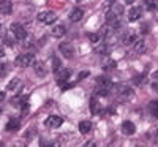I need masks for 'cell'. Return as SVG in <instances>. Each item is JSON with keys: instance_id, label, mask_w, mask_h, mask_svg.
Wrapping results in <instances>:
<instances>
[{"instance_id": "cell-10", "label": "cell", "mask_w": 158, "mask_h": 147, "mask_svg": "<svg viewBox=\"0 0 158 147\" xmlns=\"http://www.w3.org/2000/svg\"><path fill=\"white\" fill-rule=\"evenodd\" d=\"M33 68H35V74L36 76H40V78H44L46 76V66H44V63L43 62H35L33 63Z\"/></svg>"}, {"instance_id": "cell-34", "label": "cell", "mask_w": 158, "mask_h": 147, "mask_svg": "<svg viewBox=\"0 0 158 147\" xmlns=\"http://www.w3.org/2000/svg\"><path fill=\"white\" fill-rule=\"evenodd\" d=\"M115 2H117V0H108V3H111V5H112V3H115Z\"/></svg>"}, {"instance_id": "cell-27", "label": "cell", "mask_w": 158, "mask_h": 147, "mask_svg": "<svg viewBox=\"0 0 158 147\" xmlns=\"http://www.w3.org/2000/svg\"><path fill=\"white\" fill-rule=\"evenodd\" d=\"M144 81H146V76H144V74L133 78V84H135V86H141V84H144Z\"/></svg>"}, {"instance_id": "cell-13", "label": "cell", "mask_w": 158, "mask_h": 147, "mask_svg": "<svg viewBox=\"0 0 158 147\" xmlns=\"http://www.w3.org/2000/svg\"><path fill=\"white\" fill-rule=\"evenodd\" d=\"M131 46H133V49L138 52V54H142V52L146 51V41H144V40H141V38H139V40H135Z\"/></svg>"}, {"instance_id": "cell-6", "label": "cell", "mask_w": 158, "mask_h": 147, "mask_svg": "<svg viewBox=\"0 0 158 147\" xmlns=\"http://www.w3.org/2000/svg\"><path fill=\"white\" fill-rule=\"evenodd\" d=\"M97 82H98V89L100 90H104V92H109L114 87L112 81H111V79H106V78H98Z\"/></svg>"}, {"instance_id": "cell-12", "label": "cell", "mask_w": 158, "mask_h": 147, "mask_svg": "<svg viewBox=\"0 0 158 147\" xmlns=\"http://www.w3.org/2000/svg\"><path fill=\"white\" fill-rule=\"evenodd\" d=\"M0 11L3 15H10L13 11V5H11V0H0Z\"/></svg>"}, {"instance_id": "cell-35", "label": "cell", "mask_w": 158, "mask_h": 147, "mask_svg": "<svg viewBox=\"0 0 158 147\" xmlns=\"http://www.w3.org/2000/svg\"><path fill=\"white\" fill-rule=\"evenodd\" d=\"M125 2H127V3H133V2H135V0H125Z\"/></svg>"}, {"instance_id": "cell-29", "label": "cell", "mask_w": 158, "mask_h": 147, "mask_svg": "<svg viewBox=\"0 0 158 147\" xmlns=\"http://www.w3.org/2000/svg\"><path fill=\"white\" fill-rule=\"evenodd\" d=\"M5 74H6V65L0 63V76H5Z\"/></svg>"}, {"instance_id": "cell-18", "label": "cell", "mask_w": 158, "mask_h": 147, "mask_svg": "<svg viewBox=\"0 0 158 147\" xmlns=\"http://www.w3.org/2000/svg\"><path fill=\"white\" fill-rule=\"evenodd\" d=\"M65 35V27L63 25H56L54 29H52V36L54 38H62Z\"/></svg>"}, {"instance_id": "cell-32", "label": "cell", "mask_w": 158, "mask_h": 147, "mask_svg": "<svg viewBox=\"0 0 158 147\" xmlns=\"http://www.w3.org/2000/svg\"><path fill=\"white\" fill-rule=\"evenodd\" d=\"M3 100H5V93L0 92V101H3Z\"/></svg>"}, {"instance_id": "cell-4", "label": "cell", "mask_w": 158, "mask_h": 147, "mask_svg": "<svg viewBox=\"0 0 158 147\" xmlns=\"http://www.w3.org/2000/svg\"><path fill=\"white\" fill-rule=\"evenodd\" d=\"M44 124H46L48 128H59V127H62V124H63V119H62L60 116H49V117L44 120Z\"/></svg>"}, {"instance_id": "cell-31", "label": "cell", "mask_w": 158, "mask_h": 147, "mask_svg": "<svg viewBox=\"0 0 158 147\" xmlns=\"http://www.w3.org/2000/svg\"><path fill=\"white\" fill-rule=\"evenodd\" d=\"M2 57H5V51H3V48H0V59Z\"/></svg>"}, {"instance_id": "cell-17", "label": "cell", "mask_w": 158, "mask_h": 147, "mask_svg": "<svg viewBox=\"0 0 158 147\" xmlns=\"http://www.w3.org/2000/svg\"><path fill=\"white\" fill-rule=\"evenodd\" d=\"M135 40H136V36H135L133 32H127V33L123 35V38H122V43H123L125 46H130V44H133Z\"/></svg>"}, {"instance_id": "cell-1", "label": "cell", "mask_w": 158, "mask_h": 147, "mask_svg": "<svg viewBox=\"0 0 158 147\" xmlns=\"http://www.w3.org/2000/svg\"><path fill=\"white\" fill-rule=\"evenodd\" d=\"M35 63V57L33 54H21L19 57H16V65L21 68H29Z\"/></svg>"}, {"instance_id": "cell-22", "label": "cell", "mask_w": 158, "mask_h": 147, "mask_svg": "<svg viewBox=\"0 0 158 147\" xmlns=\"http://www.w3.org/2000/svg\"><path fill=\"white\" fill-rule=\"evenodd\" d=\"M144 5L147 6L149 11H155V10L158 8V3L155 2V0H144Z\"/></svg>"}, {"instance_id": "cell-20", "label": "cell", "mask_w": 158, "mask_h": 147, "mask_svg": "<svg viewBox=\"0 0 158 147\" xmlns=\"http://www.w3.org/2000/svg\"><path fill=\"white\" fill-rule=\"evenodd\" d=\"M149 111H150V114H152L153 117L158 119V101H156V100L149 103Z\"/></svg>"}, {"instance_id": "cell-33", "label": "cell", "mask_w": 158, "mask_h": 147, "mask_svg": "<svg viewBox=\"0 0 158 147\" xmlns=\"http://www.w3.org/2000/svg\"><path fill=\"white\" fill-rule=\"evenodd\" d=\"M153 139H155V142H158V130L155 131V138H153Z\"/></svg>"}, {"instance_id": "cell-16", "label": "cell", "mask_w": 158, "mask_h": 147, "mask_svg": "<svg viewBox=\"0 0 158 147\" xmlns=\"http://www.w3.org/2000/svg\"><path fill=\"white\" fill-rule=\"evenodd\" d=\"M90 130H92V122L90 120H82V122H79V131H81L82 135H87Z\"/></svg>"}, {"instance_id": "cell-24", "label": "cell", "mask_w": 158, "mask_h": 147, "mask_svg": "<svg viewBox=\"0 0 158 147\" xmlns=\"http://www.w3.org/2000/svg\"><path fill=\"white\" fill-rule=\"evenodd\" d=\"M133 95H135V92L131 90V89H123V92H122V100H131V98H133Z\"/></svg>"}, {"instance_id": "cell-25", "label": "cell", "mask_w": 158, "mask_h": 147, "mask_svg": "<svg viewBox=\"0 0 158 147\" xmlns=\"http://www.w3.org/2000/svg\"><path fill=\"white\" fill-rule=\"evenodd\" d=\"M19 87H21V81H19V79H13V81L8 84V90H16Z\"/></svg>"}, {"instance_id": "cell-19", "label": "cell", "mask_w": 158, "mask_h": 147, "mask_svg": "<svg viewBox=\"0 0 158 147\" xmlns=\"http://www.w3.org/2000/svg\"><path fill=\"white\" fill-rule=\"evenodd\" d=\"M90 112L92 114H98L100 112V103L97 98H92L90 100Z\"/></svg>"}, {"instance_id": "cell-11", "label": "cell", "mask_w": 158, "mask_h": 147, "mask_svg": "<svg viewBox=\"0 0 158 147\" xmlns=\"http://www.w3.org/2000/svg\"><path fill=\"white\" fill-rule=\"evenodd\" d=\"M84 18V11L81 10V8H74L73 11H71V15H70V21L71 22H79Z\"/></svg>"}, {"instance_id": "cell-2", "label": "cell", "mask_w": 158, "mask_h": 147, "mask_svg": "<svg viewBox=\"0 0 158 147\" xmlns=\"http://www.w3.org/2000/svg\"><path fill=\"white\" fill-rule=\"evenodd\" d=\"M10 29H11V33H13V36H15L16 40H21V41H22V40L27 38V30H25L21 24L13 22Z\"/></svg>"}, {"instance_id": "cell-5", "label": "cell", "mask_w": 158, "mask_h": 147, "mask_svg": "<svg viewBox=\"0 0 158 147\" xmlns=\"http://www.w3.org/2000/svg\"><path fill=\"white\" fill-rule=\"evenodd\" d=\"M59 49H60V52L63 54V57H67V59H73V57H74V48H73V44H70V43H62V44L59 46Z\"/></svg>"}, {"instance_id": "cell-36", "label": "cell", "mask_w": 158, "mask_h": 147, "mask_svg": "<svg viewBox=\"0 0 158 147\" xmlns=\"http://www.w3.org/2000/svg\"><path fill=\"white\" fill-rule=\"evenodd\" d=\"M0 114H2V109H0Z\"/></svg>"}, {"instance_id": "cell-21", "label": "cell", "mask_w": 158, "mask_h": 147, "mask_svg": "<svg viewBox=\"0 0 158 147\" xmlns=\"http://www.w3.org/2000/svg\"><path fill=\"white\" fill-rule=\"evenodd\" d=\"M62 68H63V66H62V62H60L57 57L52 59V70H54V73H59Z\"/></svg>"}, {"instance_id": "cell-30", "label": "cell", "mask_w": 158, "mask_h": 147, "mask_svg": "<svg viewBox=\"0 0 158 147\" xmlns=\"http://www.w3.org/2000/svg\"><path fill=\"white\" fill-rule=\"evenodd\" d=\"M152 89L158 92V79H155V81H153V84H152Z\"/></svg>"}, {"instance_id": "cell-23", "label": "cell", "mask_w": 158, "mask_h": 147, "mask_svg": "<svg viewBox=\"0 0 158 147\" xmlns=\"http://www.w3.org/2000/svg\"><path fill=\"white\" fill-rule=\"evenodd\" d=\"M95 52L97 54H103V56H108V52H109V48L106 44H100L95 48Z\"/></svg>"}, {"instance_id": "cell-28", "label": "cell", "mask_w": 158, "mask_h": 147, "mask_svg": "<svg viewBox=\"0 0 158 147\" xmlns=\"http://www.w3.org/2000/svg\"><path fill=\"white\" fill-rule=\"evenodd\" d=\"M89 40H90L94 44H97L100 40H101V35H100V33H92V35H89Z\"/></svg>"}, {"instance_id": "cell-9", "label": "cell", "mask_w": 158, "mask_h": 147, "mask_svg": "<svg viewBox=\"0 0 158 147\" xmlns=\"http://www.w3.org/2000/svg\"><path fill=\"white\" fill-rule=\"evenodd\" d=\"M141 15H142V10L139 8V6H133L130 10V13H128V19L131 21V22H136L139 18H141Z\"/></svg>"}, {"instance_id": "cell-15", "label": "cell", "mask_w": 158, "mask_h": 147, "mask_svg": "<svg viewBox=\"0 0 158 147\" xmlns=\"http://www.w3.org/2000/svg\"><path fill=\"white\" fill-rule=\"evenodd\" d=\"M6 131H16V130H19L21 128V122L18 119H11V120H8V124H6Z\"/></svg>"}, {"instance_id": "cell-26", "label": "cell", "mask_w": 158, "mask_h": 147, "mask_svg": "<svg viewBox=\"0 0 158 147\" xmlns=\"http://www.w3.org/2000/svg\"><path fill=\"white\" fill-rule=\"evenodd\" d=\"M112 5H114V6H112V11H111L112 15H115V16H117V15H122V11H123V6H120L118 3H112Z\"/></svg>"}, {"instance_id": "cell-7", "label": "cell", "mask_w": 158, "mask_h": 147, "mask_svg": "<svg viewBox=\"0 0 158 147\" xmlns=\"http://www.w3.org/2000/svg\"><path fill=\"white\" fill-rule=\"evenodd\" d=\"M122 133L127 136H131V135H135L136 133V127L133 122H130V120H127V122L122 124Z\"/></svg>"}, {"instance_id": "cell-3", "label": "cell", "mask_w": 158, "mask_h": 147, "mask_svg": "<svg viewBox=\"0 0 158 147\" xmlns=\"http://www.w3.org/2000/svg\"><path fill=\"white\" fill-rule=\"evenodd\" d=\"M56 19H57V16H56V13H52V11H41L38 15V21L41 22V24H44V25L54 24Z\"/></svg>"}, {"instance_id": "cell-8", "label": "cell", "mask_w": 158, "mask_h": 147, "mask_svg": "<svg viewBox=\"0 0 158 147\" xmlns=\"http://www.w3.org/2000/svg\"><path fill=\"white\" fill-rule=\"evenodd\" d=\"M101 66H103V70H114L115 66H117V63H115V60H112L111 57H108V56H103V60H101Z\"/></svg>"}, {"instance_id": "cell-14", "label": "cell", "mask_w": 158, "mask_h": 147, "mask_svg": "<svg viewBox=\"0 0 158 147\" xmlns=\"http://www.w3.org/2000/svg\"><path fill=\"white\" fill-rule=\"evenodd\" d=\"M70 74H71V71H70V70H63V68H62V70L57 73V82L62 86V84H63V82L70 78Z\"/></svg>"}]
</instances>
